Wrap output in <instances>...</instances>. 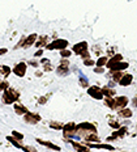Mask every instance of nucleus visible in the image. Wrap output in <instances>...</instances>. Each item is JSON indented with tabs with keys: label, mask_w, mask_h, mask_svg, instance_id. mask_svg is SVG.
<instances>
[{
	"label": "nucleus",
	"mask_w": 137,
	"mask_h": 152,
	"mask_svg": "<svg viewBox=\"0 0 137 152\" xmlns=\"http://www.w3.org/2000/svg\"><path fill=\"white\" fill-rule=\"evenodd\" d=\"M18 99H20V92L16 91L14 88H11L8 87L5 91H3V102L5 104V105H12V104L17 102Z\"/></svg>",
	"instance_id": "nucleus-1"
},
{
	"label": "nucleus",
	"mask_w": 137,
	"mask_h": 152,
	"mask_svg": "<svg viewBox=\"0 0 137 152\" xmlns=\"http://www.w3.org/2000/svg\"><path fill=\"white\" fill-rule=\"evenodd\" d=\"M76 126H77V123H75L73 121L67 122V123H64V126H63V129H62L63 137H64V140H67L68 143L71 142V139H75Z\"/></svg>",
	"instance_id": "nucleus-2"
},
{
	"label": "nucleus",
	"mask_w": 137,
	"mask_h": 152,
	"mask_svg": "<svg viewBox=\"0 0 137 152\" xmlns=\"http://www.w3.org/2000/svg\"><path fill=\"white\" fill-rule=\"evenodd\" d=\"M69 46V42L64 38H56V39H54L52 42H49L46 46L47 50H63V49H67V47Z\"/></svg>",
	"instance_id": "nucleus-3"
},
{
	"label": "nucleus",
	"mask_w": 137,
	"mask_h": 152,
	"mask_svg": "<svg viewBox=\"0 0 137 152\" xmlns=\"http://www.w3.org/2000/svg\"><path fill=\"white\" fill-rule=\"evenodd\" d=\"M71 64H69V61L68 58H63L62 61H60L59 66L56 67V74H58L59 76H67L71 72Z\"/></svg>",
	"instance_id": "nucleus-4"
},
{
	"label": "nucleus",
	"mask_w": 137,
	"mask_h": 152,
	"mask_svg": "<svg viewBox=\"0 0 137 152\" xmlns=\"http://www.w3.org/2000/svg\"><path fill=\"white\" fill-rule=\"evenodd\" d=\"M127 134H128V127H127V126H120L119 129H116L115 131L112 132V135L106 138V142H112V140H116V139H122L125 137Z\"/></svg>",
	"instance_id": "nucleus-5"
},
{
	"label": "nucleus",
	"mask_w": 137,
	"mask_h": 152,
	"mask_svg": "<svg viewBox=\"0 0 137 152\" xmlns=\"http://www.w3.org/2000/svg\"><path fill=\"white\" fill-rule=\"evenodd\" d=\"M88 94L90 97H93L94 100H103V93H102V88L98 85H91L88 87Z\"/></svg>",
	"instance_id": "nucleus-6"
},
{
	"label": "nucleus",
	"mask_w": 137,
	"mask_h": 152,
	"mask_svg": "<svg viewBox=\"0 0 137 152\" xmlns=\"http://www.w3.org/2000/svg\"><path fill=\"white\" fill-rule=\"evenodd\" d=\"M41 115L37 113H31V112H28L24 114V121L25 123H28V125H37L38 122L41 121Z\"/></svg>",
	"instance_id": "nucleus-7"
},
{
	"label": "nucleus",
	"mask_w": 137,
	"mask_h": 152,
	"mask_svg": "<svg viewBox=\"0 0 137 152\" xmlns=\"http://www.w3.org/2000/svg\"><path fill=\"white\" fill-rule=\"evenodd\" d=\"M26 69H28V64H26V63H25V62H20V63H17L13 68H12V72H13L16 76H18V77H24V76L26 75Z\"/></svg>",
	"instance_id": "nucleus-8"
},
{
	"label": "nucleus",
	"mask_w": 137,
	"mask_h": 152,
	"mask_svg": "<svg viewBox=\"0 0 137 152\" xmlns=\"http://www.w3.org/2000/svg\"><path fill=\"white\" fill-rule=\"evenodd\" d=\"M69 143L72 144V147H73V150L75 151H78V152H88V151H90V147L86 144V143H84V142H75L73 139H71V142Z\"/></svg>",
	"instance_id": "nucleus-9"
},
{
	"label": "nucleus",
	"mask_w": 137,
	"mask_h": 152,
	"mask_svg": "<svg viewBox=\"0 0 137 152\" xmlns=\"http://www.w3.org/2000/svg\"><path fill=\"white\" fill-rule=\"evenodd\" d=\"M129 104V99L127 96H117L115 97V110L117 112L119 109H123Z\"/></svg>",
	"instance_id": "nucleus-10"
},
{
	"label": "nucleus",
	"mask_w": 137,
	"mask_h": 152,
	"mask_svg": "<svg viewBox=\"0 0 137 152\" xmlns=\"http://www.w3.org/2000/svg\"><path fill=\"white\" fill-rule=\"evenodd\" d=\"M89 49V43L86 42V41H81V42L76 43V45H73L72 47V51L76 54V55H80L82 51H85V50Z\"/></svg>",
	"instance_id": "nucleus-11"
},
{
	"label": "nucleus",
	"mask_w": 137,
	"mask_h": 152,
	"mask_svg": "<svg viewBox=\"0 0 137 152\" xmlns=\"http://www.w3.org/2000/svg\"><path fill=\"white\" fill-rule=\"evenodd\" d=\"M128 67H129V63L128 62L120 61V62L115 63V64H112L108 69H110V71H125Z\"/></svg>",
	"instance_id": "nucleus-12"
},
{
	"label": "nucleus",
	"mask_w": 137,
	"mask_h": 152,
	"mask_svg": "<svg viewBox=\"0 0 137 152\" xmlns=\"http://www.w3.org/2000/svg\"><path fill=\"white\" fill-rule=\"evenodd\" d=\"M37 38H38V34L37 33H33V34H29L28 37H25V43H24V49H29L30 46H33L34 43H36V41H37Z\"/></svg>",
	"instance_id": "nucleus-13"
},
{
	"label": "nucleus",
	"mask_w": 137,
	"mask_h": 152,
	"mask_svg": "<svg viewBox=\"0 0 137 152\" xmlns=\"http://www.w3.org/2000/svg\"><path fill=\"white\" fill-rule=\"evenodd\" d=\"M132 83H133V75L132 74H124L119 81V85H122V87H129Z\"/></svg>",
	"instance_id": "nucleus-14"
},
{
	"label": "nucleus",
	"mask_w": 137,
	"mask_h": 152,
	"mask_svg": "<svg viewBox=\"0 0 137 152\" xmlns=\"http://www.w3.org/2000/svg\"><path fill=\"white\" fill-rule=\"evenodd\" d=\"M82 139H84L85 142H89V143H99L101 142V138L98 137L97 132H88Z\"/></svg>",
	"instance_id": "nucleus-15"
},
{
	"label": "nucleus",
	"mask_w": 137,
	"mask_h": 152,
	"mask_svg": "<svg viewBox=\"0 0 137 152\" xmlns=\"http://www.w3.org/2000/svg\"><path fill=\"white\" fill-rule=\"evenodd\" d=\"M49 42H50L49 36H41V37L37 38V41H36L34 45H36V47H38V49H42V47H46Z\"/></svg>",
	"instance_id": "nucleus-16"
},
{
	"label": "nucleus",
	"mask_w": 137,
	"mask_h": 152,
	"mask_svg": "<svg viewBox=\"0 0 137 152\" xmlns=\"http://www.w3.org/2000/svg\"><path fill=\"white\" fill-rule=\"evenodd\" d=\"M117 115L120 117V118H125V119H129V118H132V115H133V110H130L128 109V107H123V109H119L117 110Z\"/></svg>",
	"instance_id": "nucleus-17"
},
{
	"label": "nucleus",
	"mask_w": 137,
	"mask_h": 152,
	"mask_svg": "<svg viewBox=\"0 0 137 152\" xmlns=\"http://www.w3.org/2000/svg\"><path fill=\"white\" fill-rule=\"evenodd\" d=\"M13 110H14V113L17 114V115H24L25 113L29 112V110H28V107H26V106H24L22 104H20L18 101H17V102H14Z\"/></svg>",
	"instance_id": "nucleus-18"
},
{
	"label": "nucleus",
	"mask_w": 137,
	"mask_h": 152,
	"mask_svg": "<svg viewBox=\"0 0 137 152\" xmlns=\"http://www.w3.org/2000/svg\"><path fill=\"white\" fill-rule=\"evenodd\" d=\"M36 140H37L38 143H39V144H42V145H44V147L50 148V150H54V151H60V145H56V144L51 143V142L43 140V139H39V138H37Z\"/></svg>",
	"instance_id": "nucleus-19"
},
{
	"label": "nucleus",
	"mask_w": 137,
	"mask_h": 152,
	"mask_svg": "<svg viewBox=\"0 0 137 152\" xmlns=\"http://www.w3.org/2000/svg\"><path fill=\"white\" fill-rule=\"evenodd\" d=\"M120 61H123V55H122V54H114L112 56H110V58H108V62H107L106 67L110 68L112 64H115V63L120 62Z\"/></svg>",
	"instance_id": "nucleus-20"
},
{
	"label": "nucleus",
	"mask_w": 137,
	"mask_h": 152,
	"mask_svg": "<svg viewBox=\"0 0 137 152\" xmlns=\"http://www.w3.org/2000/svg\"><path fill=\"white\" fill-rule=\"evenodd\" d=\"M7 140L9 142V143L13 144L16 148H18V150H24V148H25V145L22 144L21 142L18 140V139H16V138L13 137V135H8V137H7Z\"/></svg>",
	"instance_id": "nucleus-21"
},
{
	"label": "nucleus",
	"mask_w": 137,
	"mask_h": 152,
	"mask_svg": "<svg viewBox=\"0 0 137 152\" xmlns=\"http://www.w3.org/2000/svg\"><path fill=\"white\" fill-rule=\"evenodd\" d=\"M102 93H103V96L106 97H114L116 94V91L112 87H110V85H104V87H102Z\"/></svg>",
	"instance_id": "nucleus-22"
},
{
	"label": "nucleus",
	"mask_w": 137,
	"mask_h": 152,
	"mask_svg": "<svg viewBox=\"0 0 137 152\" xmlns=\"http://www.w3.org/2000/svg\"><path fill=\"white\" fill-rule=\"evenodd\" d=\"M103 102L108 109L115 110V97H108V96L103 97Z\"/></svg>",
	"instance_id": "nucleus-23"
},
{
	"label": "nucleus",
	"mask_w": 137,
	"mask_h": 152,
	"mask_svg": "<svg viewBox=\"0 0 137 152\" xmlns=\"http://www.w3.org/2000/svg\"><path fill=\"white\" fill-rule=\"evenodd\" d=\"M110 74H111V79H112L116 84H119L120 79H122V76L124 75L123 71H110Z\"/></svg>",
	"instance_id": "nucleus-24"
},
{
	"label": "nucleus",
	"mask_w": 137,
	"mask_h": 152,
	"mask_svg": "<svg viewBox=\"0 0 137 152\" xmlns=\"http://www.w3.org/2000/svg\"><path fill=\"white\" fill-rule=\"evenodd\" d=\"M49 126H50V129H52V130H56V131H62V129H63V126H64V123H62L60 121H51L49 123Z\"/></svg>",
	"instance_id": "nucleus-25"
},
{
	"label": "nucleus",
	"mask_w": 137,
	"mask_h": 152,
	"mask_svg": "<svg viewBox=\"0 0 137 152\" xmlns=\"http://www.w3.org/2000/svg\"><path fill=\"white\" fill-rule=\"evenodd\" d=\"M11 72H12V68L11 67H8V66H5V64L0 66V75H1L3 77H8Z\"/></svg>",
	"instance_id": "nucleus-26"
},
{
	"label": "nucleus",
	"mask_w": 137,
	"mask_h": 152,
	"mask_svg": "<svg viewBox=\"0 0 137 152\" xmlns=\"http://www.w3.org/2000/svg\"><path fill=\"white\" fill-rule=\"evenodd\" d=\"M78 84L81 85V88H85V89H88V87H89V79L86 77V76L81 75L78 77Z\"/></svg>",
	"instance_id": "nucleus-27"
},
{
	"label": "nucleus",
	"mask_w": 137,
	"mask_h": 152,
	"mask_svg": "<svg viewBox=\"0 0 137 152\" xmlns=\"http://www.w3.org/2000/svg\"><path fill=\"white\" fill-rule=\"evenodd\" d=\"M107 62H108V56H99V58L95 61V66H99V67H106V64H107Z\"/></svg>",
	"instance_id": "nucleus-28"
},
{
	"label": "nucleus",
	"mask_w": 137,
	"mask_h": 152,
	"mask_svg": "<svg viewBox=\"0 0 137 152\" xmlns=\"http://www.w3.org/2000/svg\"><path fill=\"white\" fill-rule=\"evenodd\" d=\"M72 54H73L72 50H68V49L60 50V56H62V58H71Z\"/></svg>",
	"instance_id": "nucleus-29"
},
{
	"label": "nucleus",
	"mask_w": 137,
	"mask_h": 152,
	"mask_svg": "<svg viewBox=\"0 0 137 152\" xmlns=\"http://www.w3.org/2000/svg\"><path fill=\"white\" fill-rule=\"evenodd\" d=\"M84 66L85 67H95V61L91 58H88V59H84Z\"/></svg>",
	"instance_id": "nucleus-30"
},
{
	"label": "nucleus",
	"mask_w": 137,
	"mask_h": 152,
	"mask_svg": "<svg viewBox=\"0 0 137 152\" xmlns=\"http://www.w3.org/2000/svg\"><path fill=\"white\" fill-rule=\"evenodd\" d=\"M108 126H110V127H112L114 130H116V129H119L120 126V122L119 121H115V119H111V121H108Z\"/></svg>",
	"instance_id": "nucleus-31"
},
{
	"label": "nucleus",
	"mask_w": 137,
	"mask_h": 152,
	"mask_svg": "<svg viewBox=\"0 0 137 152\" xmlns=\"http://www.w3.org/2000/svg\"><path fill=\"white\" fill-rule=\"evenodd\" d=\"M12 135H13V137H14L16 139H18L20 142L24 140V134H21V132L16 131V130H13V131H12Z\"/></svg>",
	"instance_id": "nucleus-32"
},
{
	"label": "nucleus",
	"mask_w": 137,
	"mask_h": 152,
	"mask_svg": "<svg viewBox=\"0 0 137 152\" xmlns=\"http://www.w3.org/2000/svg\"><path fill=\"white\" fill-rule=\"evenodd\" d=\"M52 69H54V67H52V64H51L50 62L43 63V71H44V72H51Z\"/></svg>",
	"instance_id": "nucleus-33"
},
{
	"label": "nucleus",
	"mask_w": 137,
	"mask_h": 152,
	"mask_svg": "<svg viewBox=\"0 0 137 152\" xmlns=\"http://www.w3.org/2000/svg\"><path fill=\"white\" fill-rule=\"evenodd\" d=\"M8 87H9V83L7 80H0V92L5 91Z\"/></svg>",
	"instance_id": "nucleus-34"
},
{
	"label": "nucleus",
	"mask_w": 137,
	"mask_h": 152,
	"mask_svg": "<svg viewBox=\"0 0 137 152\" xmlns=\"http://www.w3.org/2000/svg\"><path fill=\"white\" fill-rule=\"evenodd\" d=\"M80 56H81L82 61H84V59H88V58H91V55H90V51H89V49H88V50H85V51H82L81 54H80Z\"/></svg>",
	"instance_id": "nucleus-35"
},
{
	"label": "nucleus",
	"mask_w": 137,
	"mask_h": 152,
	"mask_svg": "<svg viewBox=\"0 0 137 152\" xmlns=\"http://www.w3.org/2000/svg\"><path fill=\"white\" fill-rule=\"evenodd\" d=\"M95 74H103L104 72V67H99V66H95V68L93 69Z\"/></svg>",
	"instance_id": "nucleus-36"
},
{
	"label": "nucleus",
	"mask_w": 137,
	"mask_h": 152,
	"mask_svg": "<svg viewBox=\"0 0 137 152\" xmlns=\"http://www.w3.org/2000/svg\"><path fill=\"white\" fill-rule=\"evenodd\" d=\"M24 43H25V37H21V39L18 41V43L14 46V49H20V47L24 46Z\"/></svg>",
	"instance_id": "nucleus-37"
},
{
	"label": "nucleus",
	"mask_w": 137,
	"mask_h": 152,
	"mask_svg": "<svg viewBox=\"0 0 137 152\" xmlns=\"http://www.w3.org/2000/svg\"><path fill=\"white\" fill-rule=\"evenodd\" d=\"M46 102H47V96H42V97H39V100H38V104H41V105H44Z\"/></svg>",
	"instance_id": "nucleus-38"
},
{
	"label": "nucleus",
	"mask_w": 137,
	"mask_h": 152,
	"mask_svg": "<svg viewBox=\"0 0 137 152\" xmlns=\"http://www.w3.org/2000/svg\"><path fill=\"white\" fill-rule=\"evenodd\" d=\"M107 54H108V58L112 56L114 54H115V47H110V49H107Z\"/></svg>",
	"instance_id": "nucleus-39"
},
{
	"label": "nucleus",
	"mask_w": 137,
	"mask_h": 152,
	"mask_svg": "<svg viewBox=\"0 0 137 152\" xmlns=\"http://www.w3.org/2000/svg\"><path fill=\"white\" fill-rule=\"evenodd\" d=\"M24 151H31V152H37V150L34 147H30V145H25V148H24Z\"/></svg>",
	"instance_id": "nucleus-40"
},
{
	"label": "nucleus",
	"mask_w": 137,
	"mask_h": 152,
	"mask_svg": "<svg viewBox=\"0 0 137 152\" xmlns=\"http://www.w3.org/2000/svg\"><path fill=\"white\" fill-rule=\"evenodd\" d=\"M42 54H43V50H42V49H38V51H36L34 56H36V58H38V56H42Z\"/></svg>",
	"instance_id": "nucleus-41"
},
{
	"label": "nucleus",
	"mask_w": 137,
	"mask_h": 152,
	"mask_svg": "<svg viewBox=\"0 0 137 152\" xmlns=\"http://www.w3.org/2000/svg\"><path fill=\"white\" fill-rule=\"evenodd\" d=\"M130 102H132L133 107H137V96H136V97H133V99L130 100Z\"/></svg>",
	"instance_id": "nucleus-42"
},
{
	"label": "nucleus",
	"mask_w": 137,
	"mask_h": 152,
	"mask_svg": "<svg viewBox=\"0 0 137 152\" xmlns=\"http://www.w3.org/2000/svg\"><path fill=\"white\" fill-rule=\"evenodd\" d=\"M7 53H8L7 47H1V49H0V55H4V54H7Z\"/></svg>",
	"instance_id": "nucleus-43"
},
{
	"label": "nucleus",
	"mask_w": 137,
	"mask_h": 152,
	"mask_svg": "<svg viewBox=\"0 0 137 152\" xmlns=\"http://www.w3.org/2000/svg\"><path fill=\"white\" fill-rule=\"evenodd\" d=\"M94 51H95V54H97V55H99V54H101V49H99V46H94Z\"/></svg>",
	"instance_id": "nucleus-44"
},
{
	"label": "nucleus",
	"mask_w": 137,
	"mask_h": 152,
	"mask_svg": "<svg viewBox=\"0 0 137 152\" xmlns=\"http://www.w3.org/2000/svg\"><path fill=\"white\" fill-rule=\"evenodd\" d=\"M29 64H30V66H33V67H38V62H37V61H30V62H29Z\"/></svg>",
	"instance_id": "nucleus-45"
},
{
	"label": "nucleus",
	"mask_w": 137,
	"mask_h": 152,
	"mask_svg": "<svg viewBox=\"0 0 137 152\" xmlns=\"http://www.w3.org/2000/svg\"><path fill=\"white\" fill-rule=\"evenodd\" d=\"M47 62H50V59H47V58H43V59H41V63H47Z\"/></svg>",
	"instance_id": "nucleus-46"
},
{
	"label": "nucleus",
	"mask_w": 137,
	"mask_h": 152,
	"mask_svg": "<svg viewBox=\"0 0 137 152\" xmlns=\"http://www.w3.org/2000/svg\"><path fill=\"white\" fill-rule=\"evenodd\" d=\"M36 75H37V76H41V75H42V72H39V71H37V72H36Z\"/></svg>",
	"instance_id": "nucleus-47"
}]
</instances>
